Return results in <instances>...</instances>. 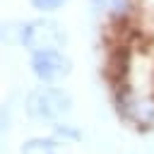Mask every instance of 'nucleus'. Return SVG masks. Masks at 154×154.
Masks as SVG:
<instances>
[{"label":"nucleus","mask_w":154,"mask_h":154,"mask_svg":"<svg viewBox=\"0 0 154 154\" xmlns=\"http://www.w3.org/2000/svg\"><path fill=\"white\" fill-rule=\"evenodd\" d=\"M17 38L24 48L34 51H48V48H63L67 41L65 29L53 19H34L24 22L17 31Z\"/></svg>","instance_id":"obj_2"},{"label":"nucleus","mask_w":154,"mask_h":154,"mask_svg":"<svg viewBox=\"0 0 154 154\" xmlns=\"http://www.w3.org/2000/svg\"><path fill=\"white\" fill-rule=\"evenodd\" d=\"M31 5L41 12H53V10H60L65 5V0H31Z\"/></svg>","instance_id":"obj_6"},{"label":"nucleus","mask_w":154,"mask_h":154,"mask_svg":"<svg viewBox=\"0 0 154 154\" xmlns=\"http://www.w3.org/2000/svg\"><path fill=\"white\" fill-rule=\"evenodd\" d=\"M70 108H72V96L65 89L53 87V84L29 91V96L24 101L26 116L31 120H41V123H58Z\"/></svg>","instance_id":"obj_1"},{"label":"nucleus","mask_w":154,"mask_h":154,"mask_svg":"<svg viewBox=\"0 0 154 154\" xmlns=\"http://www.w3.org/2000/svg\"><path fill=\"white\" fill-rule=\"evenodd\" d=\"M29 67L43 84H53L72 72V60L60 48H48V51H34Z\"/></svg>","instance_id":"obj_3"},{"label":"nucleus","mask_w":154,"mask_h":154,"mask_svg":"<svg viewBox=\"0 0 154 154\" xmlns=\"http://www.w3.org/2000/svg\"><path fill=\"white\" fill-rule=\"evenodd\" d=\"M55 135H58V137H63V140H75V142H79V140H82V132H79L77 128L60 125V123H55Z\"/></svg>","instance_id":"obj_5"},{"label":"nucleus","mask_w":154,"mask_h":154,"mask_svg":"<svg viewBox=\"0 0 154 154\" xmlns=\"http://www.w3.org/2000/svg\"><path fill=\"white\" fill-rule=\"evenodd\" d=\"M19 154H58V142L53 137H31L19 147Z\"/></svg>","instance_id":"obj_4"},{"label":"nucleus","mask_w":154,"mask_h":154,"mask_svg":"<svg viewBox=\"0 0 154 154\" xmlns=\"http://www.w3.org/2000/svg\"><path fill=\"white\" fill-rule=\"evenodd\" d=\"M106 2H108V0H91V5H94V7H103Z\"/></svg>","instance_id":"obj_7"}]
</instances>
